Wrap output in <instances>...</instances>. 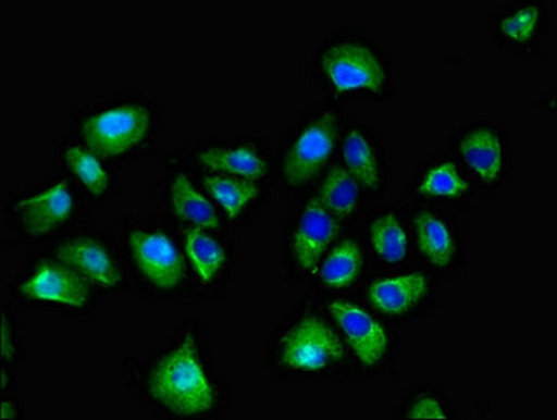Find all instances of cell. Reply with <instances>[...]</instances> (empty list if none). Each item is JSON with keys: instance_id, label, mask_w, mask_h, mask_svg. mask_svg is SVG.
Listing matches in <instances>:
<instances>
[{"instance_id": "cell-20", "label": "cell", "mask_w": 557, "mask_h": 420, "mask_svg": "<svg viewBox=\"0 0 557 420\" xmlns=\"http://www.w3.org/2000/svg\"><path fill=\"white\" fill-rule=\"evenodd\" d=\"M363 268V254L358 244L345 240L338 244L320 268V277L332 289H346L354 285Z\"/></svg>"}, {"instance_id": "cell-25", "label": "cell", "mask_w": 557, "mask_h": 420, "mask_svg": "<svg viewBox=\"0 0 557 420\" xmlns=\"http://www.w3.org/2000/svg\"><path fill=\"white\" fill-rule=\"evenodd\" d=\"M541 21V9L536 4H527L515 13L502 18L498 30L508 41L525 44L535 36Z\"/></svg>"}, {"instance_id": "cell-5", "label": "cell", "mask_w": 557, "mask_h": 420, "mask_svg": "<svg viewBox=\"0 0 557 420\" xmlns=\"http://www.w3.org/2000/svg\"><path fill=\"white\" fill-rule=\"evenodd\" d=\"M320 67L332 89L338 92H380L387 82V72L377 53L356 40L332 44L322 52Z\"/></svg>"}, {"instance_id": "cell-16", "label": "cell", "mask_w": 557, "mask_h": 420, "mask_svg": "<svg viewBox=\"0 0 557 420\" xmlns=\"http://www.w3.org/2000/svg\"><path fill=\"white\" fill-rule=\"evenodd\" d=\"M171 205L174 213L183 221L193 223L200 228L216 231L220 227V219L209 199L195 188L187 175L177 174L171 184Z\"/></svg>"}, {"instance_id": "cell-19", "label": "cell", "mask_w": 557, "mask_h": 420, "mask_svg": "<svg viewBox=\"0 0 557 420\" xmlns=\"http://www.w3.org/2000/svg\"><path fill=\"white\" fill-rule=\"evenodd\" d=\"M184 246L200 281L212 282L223 270L226 263V251L202 228L197 226L185 228Z\"/></svg>"}, {"instance_id": "cell-18", "label": "cell", "mask_w": 557, "mask_h": 420, "mask_svg": "<svg viewBox=\"0 0 557 420\" xmlns=\"http://www.w3.org/2000/svg\"><path fill=\"white\" fill-rule=\"evenodd\" d=\"M317 199L334 217L349 218L359 208V183L348 169L336 165L322 181Z\"/></svg>"}, {"instance_id": "cell-24", "label": "cell", "mask_w": 557, "mask_h": 420, "mask_svg": "<svg viewBox=\"0 0 557 420\" xmlns=\"http://www.w3.org/2000/svg\"><path fill=\"white\" fill-rule=\"evenodd\" d=\"M468 189L467 180L462 177L453 161H443L433 165L418 184L420 194L437 198H459Z\"/></svg>"}, {"instance_id": "cell-4", "label": "cell", "mask_w": 557, "mask_h": 420, "mask_svg": "<svg viewBox=\"0 0 557 420\" xmlns=\"http://www.w3.org/2000/svg\"><path fill=\"white\" fill-rule=\"evenodd\" d=\"M338 116L325 112L312 119L292 140L282 160V177L290 187H302L325 169L338 145Z\"/></svg>"}, {"instance_id": "cell-7", "label": "cell", "mask_w": 557, "mask_h": 420, "mask_svg": "<svg viewBox=\"0 0 557 420\" xmlns=\"http://www.w3.org/2000/svg\"><path fill=\"white\" fill-rule=\"evenodd\" d=\"M330 314L364 368H377L387 358L391 341L387 329L369 311L349 301H334Z\"/></svg>"}, {"instance_id": "cell-9", "label": "cell", "mask_w": 557, "mask_h": 420, "mask_svg": "<svg viewBox=\"0 0 557 420\" xmlns=\"http://www.w3.org/2000/svg\"><path fill=\"white\" fill-rule=\"evenodd\" d=\"M14 210L27 236L42 237L70 221L75 210V198L67 181H60L41 193L18 200Z\"/></svg>"}, {"instance_id": "cell-22", "label": "cell", "mask_w": 557, "mask_h": 420, "mask_svg": "<svg viewBox=\"0 0 557 420\" xmlns=\"http://www.w3.org/2000/svg\"><path fill=\"white\" fill-rule=\"evenodd\" d=\"M203 185L230 219H237L259 195L258 185L246 178L208 175Z\"/></svg>"}, {"instance_id": "cell-12", "label": "cell", "mask_w": 557, "mask_h": 420, "mask_svg": "<svg viewBox=\"0 0 557 420\" xmlns=\"http://www.w3.org/2000/svg\"><path fill=\"white\" fill-rule=\"evenodd\" d=\"M429 292V281L423 273H404V275L380 280L370 286V305L381 314L400 317L424 300Z\"/></svg>"}, {"instance_id": "cell-2", "label": "cell", "mask_w": 557, "mask_h": 420, "mask_svg": "<svg viewBox=\"0 0 557 420\" xmlns=\"http://www.w3.org/2000/svg\"><path fill=\"white\" fill-rule=\"evenodd\" d=\"M276 356L287 370L321 373L344 363L348 351L330 324L320 317L306 316L283 332Z\"/></svg>"}, {"instance_id": "cell-27", "label": "cell", "mask_w": 557, "mask_h": 420, "mask_svg": "<svg viewBox=\"0 0 557 420\" xmlns=\"http://www.w3.org/2000/svg\"><path fill=\"white\" fill-rule=\"evenodd\" d=\"M0 330H2V358L12 363L17 358V344L16 339H14L12 321L7 312L2 314V329Z\"/></svg>"}, {"instance_id": "cell-14", "label": "cell", "mask_w": 557, "mask_h": 420, "mask_svg": "<svg viewBox=\"0 0 557 420\" xmlns=\"http://www.w3.org/2000/svg\"><path fill=\"white\" fill-rule=\"evenodd\" d=\"M198 161L207 169L251 181L265 177L268 171L265 159L249 146L210 148L200 151Z\"/></svg>"}, {"instance_id": "cell-26", "label": "cell", "mask_w": 557, "mask_h": 420, "mask_svg": "<svg viewBox=\"0 0 557 420\" xmlns=\"http://www.w3.org/2000/svg\"><path fill=\"white\" fill-rule=\"evenodd\" d=\"M408 419H447L448 413L442 400L432 394L419 395L412 404L409 405Z\"/></svg>"}, {"instance_id": "cell-10", "label": "cell", "mask_w": 557, "mask_h": 420, "mask_svg": "<svg viewBox=\"0 0 557 420\" xmlns=\"http://www.w3.org/2000/svg\"><path fill=\"white\" fill-rule=\"evenodd\" d=\"M339 231L341 224L334 214L322 207L317 197L311 198L293 233L292 252L297 267L306 272L314 271Z\"/></svg>"}, {"instance_id": "cell-3", "label": "cell", "mask_w": 557, "mask_h": 420, "mask_svg": "<svg viewBox=\"0 0 557 420\" xmlns=\"http://www.w3.org/2000/svg\"><path fill=\"white\" fill-rule=\"evenodd\" d=\"M151 115L144 106L125 104L97 112L82 124V138L106 159L121 158L139 148L150 134Z\"/></svg>"}, {"instance_id": "cell-6", "label": "cell", "mask_w": 557, "mask_h": 420, "mask_svg": "<svg viewBox=\"0 0 557 420\" xmlns=\"http://www.w3.org/2000/svg\"><path fill=\"white\" fill-rule=\"evenodd\" d=\"M132 260L140 275L159 291H173L183 283L185 262L168 234L135 228L128 236Z\"/></svg>"}, {"instance_id": "cell-13", "label": "cell", "mask_w": 557, "mask_h": 420, "mask_svg": "<svg viewBox=\"0 0 557 420\" xmlns=\"http://www.w3.org/2000/svg\"><path fill=\"white\" fill-rule=\"evenodd\" d=\"M463 163L485 184L500 180L506 164L505 144L497 132L479 126L467 132L459 140Z\"/></svg>"}, {"instance_id": "cell-15", "label": "cell", "mask_w": 557, "mask_h": 420, "mask_svg": "<svg viewBox=\"0 0 557 420\" xmlns=\"http://www.w3.org/2000/svg\"><path fill=\"white\" fill-rule=\"evenodd\" d=\"M414 234L420 254L437 268L451 265L456 257V240L446 223L432 212L423 210L414 217Z\"/></svg>"}, {"instance_id": "cell-11", "label": "cell", "mask_w": 557, "mask_h": 420, "mask_svg": "<svg viewBox=\"0 0 557 420\" xmlns=\"http://www.w3.org/2000/svg\"><path fill=\"white\" fill-rule=\"evenodd\" d=\"M55 260L82 273L87 281L106 291H115L124 276L110 248L95 237H73L60 244Z\"/></svg>"}, {"instance_id": "cell-23", "label": "cell", "mask_w": 557, "mask_h": 420, "mask_svg": "<svg viewBox=\"0 0 557 420\" xmlns=\"http://www.w3.org/2000/svg\"><path fill=\"white\" fill-rule=\"evenodd\" d=\"M63 159L72 174L85 185L92 197H102L109 190L111 177L102 165L100 156L82 146H71L63 151Z\"/></svg>"}, {"instance_id": "cell-8", "label": "cell", "mask_w": 557, "mask_h": 420, "mask_svg": "<svg viewBox=\"0 0 557 420\" xmlns=\"http://www.w3.org/2000/svg\"><path fill=\"white\" fill-rule=\"evenodd\" d=\"M90 283L66 263L46 261L36 268L17 291L27 299L83 309L91 299Z\"/></svg>"}, {"instance_id": "cell-21", "label": "cell", "mask_w": 557, "mask_h": 420, "mask_svg": "<svg viewBox=\"0 0 557 420\" xmlns=\"http://www.w3.org/2000/svg\"><path fill=\"white\" fill-rule=\"evenodd\" d=\"M370 242L381 261L399 263L408 256V233L395 213H385L375 219L370 227Z\"/></svg>"}, {"instance_id": "cell-28", "label": "cell", "mask_w": 557, "mask_h": 420, "mask_svg": "<svg viewBox=\"0 0 557 420\" xmlns=\"http://www.w3.org/2000/svg\"><path fill=\"white\" fill-rule=\"evenodd\" d=\"M18 417L16 405L12 400H3L2 403V420L14 419Z\"/></svg>"}, {"instance_id": "cell-1", "label": "cell", "mask_w": 557, "mask_h": 420, "mask_svg": "<svg viewBox=\"0 0 557 420\" xmlns=\"http://www.w3.org/2000/svg\"><path fill=\"white\" fill-rule=\"evenodd\" d=\"M144 388L151 403L178 417H203L212 412L219 399L193 331L151 360Z\"/></svg>"}, {"instance_id": "cell-17", "label": "cell", "mask_w": 557, "mask_h": 420, "mask_svg": "<svg viewBox=\"0 0 557 420\" xmlns=\"http://www.w3.org/2000/svg\"><path fill=\"white\" fill-rule=\"evenodd\" d=\"M346 169L361 187L377 190L381 185V165L371 140L360 129H349L342 144Z\"/></svg>"}]
</instances>
